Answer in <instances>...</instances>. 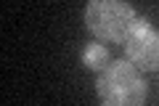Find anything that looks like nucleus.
Returning a JSON list of instances; mask_svg holds the SVG:
<instances>
[{
	"label": "nucleus",
	"instance_id": "nucleus-3",
	"mask_svg": "<svg viewBox=\"0 0 159 106\" xmlns=\"http://www.w3.org/2000/svg\"><path fill=\"white\" fill-rule=\"evenodd\" d=\"M125 48H127V58L138 64L141 69L159 67V32L146 19H135L130 32L125 35Z\"/></svg>",
	"mask_w": 159,
	"mask_h": 106
},
{
	"label": "nucleus",
	"instance_id": "nucleus-4",
	"mask_svg": "<svg viewBox=\"0 0 159 106\" xmlns=\"http://www.w3.org/2000/svg\"><path fill=\"white\" fill-rule=\"evenodd\" d=\"M82 64H85L88 69H103V67L109 64L106 48L98 45V43H90V45L85 48V53H82Z\"/></svg>",
	"mask_w": 159,
	"mask_h": 106
},
{
	"label": "nucleus",
	"instance_id": "nucleus-2",
	"mask_svg": "<svg viewBox=\"0 0 159 106\" xmlns=\"http://www.w3.org/2000/svg\"><path fill=\"white\" fill-rule=\"evenodd\" d=\"M88 29L101 40H122L135 24V13L127 0H90L85 8Z\"/></svg>",
	"mask_w": 159,
	"mask_h": 106
},
{
	"label": "nucleus",
	"instance_id": "nucleus-1",
	"mask_svg": "<svg viewBox=\"0 0 159 106\" xmlns=\"http://www.w3.org/2000/svg\"><path fill=\"white\" fill-rule=\"evenodd\" d=\"M98 95L114 106H138L146 101V80L133 64L114 61L98 77Z\"/></svg>",
	"mask_w": 159,
	"mask_h": 106
}]
</instances>
